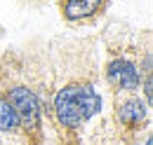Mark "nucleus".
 <instances>
[{
  "label": "nucleus",
  "mask_w": 153,
  "mask_h": 145,
  "mask_svg": "<svg viewBox=\"0 0 153 145\" xmlns=\"http://www.w3.org/2000/svg\"><path fill=\"white\" fill-rule=\"evenodd\" d=\"M99 108L101 98L92 84H68L54 98V115L64 127H78L80 122L97 115Z\"/></svg>",
  "instance_id": "f257e3e1"
},
{
  "label": "nucleus",
  "mask_w": 153,
  "mask_h": 145,
  "mask_svg": "<svg viewBox=\"0 0 153 145\" xmlns=\"http://www.w3.org/2000/svg\"><path fill=\"white\" fill-rule=\"evenodd\" d=\"M7 103H10V108L14 110L19 124H24L26 129H33L40 122V101L28 87H14V89H10Z\"/></svg>",
  "instance_id": "f03ea898"
},
{
  "label": "nucleus",
  "mask_w": 153,
  "mask_h": 145,
  "mask_svg": "<svg viewBox=\"0 0 153 145\" xmlns=\"http://www.w3.org/2000/svg\"><path fill=\"white\" fill-rule=\"evenodd\" d=\"M106 80L115 87H120V89H137L139 82H141L139 70L125 59H115L106 66Z\"/></svg>",
  "instance_id": "7ed1b4c3"
},
{
  "label": "nucleus",
  "mask_w": 153,
  "mask_h": 145,
  "mask_svg": "<svg viewBox=\"0 0 153 145\" xmlns=\"http://www.w3.org/2000/svg\"><path fill=\"white\" fill-rule=\"evenodd\" d=\"M104 2L106 0H66L64 2V17L71 19V21L85 19L94 12H99L104 7Z\"/></svg>",
  "instance_id": "20e7f679"
},
{
  "label": "nucleus",
  "mask_w": 153,
  "mask_h": 145,
  "mask_svg": "<svg viewBox=\"0 0 153 145\" xmlns=\"http://www.w3.org/2000/svg\"><path fill=\"white\" fill-rule=\"evenodd\" d=\"M118 119L127 127H137L146 119V103H141L139 98H130L118 108Z\"/></svg>",
  "instance_id": "39448f33"
},
{
  "label": "nucleus",
  "mask_w": 153,
  "mask_h": 145,
  "mask_svg": "<svg viewBox=\"0 0 153 145\" xmlns=\"http://www.w3.org/2000/svg\"><path fill=\"white\" fill-rule=\"evenodd\" d=\"M17 127H19V119H17L14 110L10 108L7 101L0 98V129H2V131H14Z\"/></svg>",
  "instance_id": "423d86ee"
}]
</instances>
